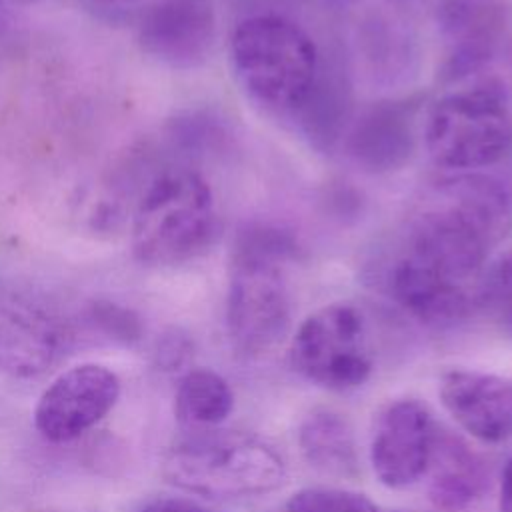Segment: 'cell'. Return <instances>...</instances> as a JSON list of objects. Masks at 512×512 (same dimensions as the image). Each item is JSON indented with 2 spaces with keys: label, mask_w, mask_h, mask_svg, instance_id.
<instances>
[{
  "label": "cell",
  "mask_w": 512,
  "mask_h": 512,
  "mask_svg": "<svg viewBox=\"0 0 512 512\" xmlns=\"http://www.w3.org/2000/svg\"><path fill=\"white\" fill-rule=\"evenodd\" d=\"M500 512H512V458L506 462L502 472V484H500Z\"/></svg>",
  "instance_id": "ffe728a7"
},
{
  "label": "cell",
  "mask_w": 512,
  "mask_h": 512,
  "mask_svg": "<svg viewBox=\"0 0 512 512\" xmlns=\"http://www.w3.org/2000/svg\"><path fill=\"white\" fill-rule=\"evenodd\" d=\"M440 400L450 416L482 442L512 438V380L478 372L450 370L440 378Z\"/></svg>",
  "instance_id": "7c38bea8"
},
{
  "label": "cell",
  "mask_w": 512,
  "mask_h": 512,
  "mask_svg": "<svg viewBox=\"0 0 512 512\" xmlns=\"http://www.w3.org/2000/svg\"><path fill=\"white\" fill-rule=\"evenodd\" d=\"M64 344L58 320L26 294L0 284V372L14 378L44 374Z\"/></svg>",
  "instance_id": "30bf717a"
},
{
  "label": "cell",
  "mask_w": 512,
  "mask_h": 512,
  "mask_svg": "<svg viewBox=\"0 0 512 512\" xmlns=\"http://www.w3.org/2000/svg\"><path fill=\"white\" fill-rule=\"evenodd\" d=\"M512 230V198L484 172L434 182L408 216L388 268L390 298L428 326H452L484 306V284Z\"/></svg>",
  "instance_id": "6da1fadb"
},
{
  "label": "cell",
  "mask_w": 512,
  "mask_h": 512,
  "mask_svg": "<svg viewBox=\"0 0 512 512\" xmlns=\"http://www.w3.org/2000/svg\"><path fill=\"white\" fill-rule=\"evenodd\" d=\"M138 512H206V510L184 498H158L148 502Z\"/></svg>",
  "instance_id": "d6986e66"
},
{
  "label": "cell",
  "mask_w": 512,
  "mask_h": 512,
  "mask_svg": "<svg viewBox=\"0 0 512 512\" xmlns=\"http://www.w3.org/2000/svg\"><path fill=\"white\" fill-rule=\"evenodd\" d=\"M216 40V16L208 0H160L140 20L138 42L154 60L188 70L200 66Z\"/></svg>",
  "instance_id": "8fae6325"
},
{
  "label": "cell",
  "mask_w": 512,
  "mask_h": 512,
  "mask_svg": "<svg viewBox=\"0 0 512 512\" xmlns=\"http://www.w3.org/2000/svg\"><path fill=\"white\" fill-rule=\"evenodd\" d=\"M120 396L118 376L102 364H78L42 392L34 426L48 442H70L96 426Z\"/></svg>",
  "instance_id": "ba28073f"
},
{
  "label": "cell",
  "mask_w": 512,
  "mask_h": 512,
  "mask_svg": "<svg viewBox=\"0 0 512 512\" xmlns=\"http://www.w3.org/2000/svg\"><path fill=\"white\" fill-rule=\"evenodd\" d=\"M162 474L176 488L206 498H242L276 490L286 476L280 454L242 432H200L168 448Z\"/></svg>",
  "instance_id": "8992f818"
},
{
  "label": "cell",
  "mask_w": 512,
  "mask_h": 512,
  "mask_svg": "<svg viewBox=\"0 0 512 512\" xmlns=\"http://www.w3.org/2000/svg\"><path fill=\"white\" fill-rule=\"evenodd\" d=\"M482 308H488L502 330L512 338V248L492 260L484 284Z\"/></svg>",
  "instance_id": "e0dca14e"
},
{
  "label": "cell",
  "mask_w": 512,
  "mask_h": 512,
  "mask_svg": "<svg viewBox=\"0 0 512 512\" xmlns=\"http://www.w3.org/2000/svg\"><path fill=\"white\" fill-rule=\"evenodd\" d=\"M438 426L432 412L414 398L390 402L376 418L370 462L388 488H406L428 470Z\"/></svg>",
  "instance_id": "9c48e42d"
},
{
  "label": "cell",
  "mask_w": 512,
  "mask_h": 512,
  "mask_svg": "<svg viewBox=\"0 0 512 512\" xmlns=\"http://www.w3.org/2000/svg\"><path fill=\"white\" fill-rule=\"evenodd\" d=\"M92 320L112 338L122 340V342H134L140 338L142 326L140 320L134 312L110 304V302H100L92 310Z\"/></svg>",
  "instance_id": "ac0fdd59"
},
{
  "label": "cell",
  "mask_w": 512,
  "mask_h": 512,
  "mask_svg": "<svg viewBox=\"0 0 512 512\" xmlns=\"http://www.w3.org/2000/svg\"><path fill=\"white\" fill-rule=\"evenodd\" d=\"M290 364L300 376L328 390L364 384L374 352L362 310L350 302H332L312 312L292 338Z\"/></svg>",
  "instance_id": "52a82bcc"
},
{
  "label": "cell",
  "mask_w": 512,
  "mask_h": 512,
  "mask_svg": "<svg viewBox=\"0 0 512 512\" xmlns=\"http://www.w3.org/2000/svg\"><path fill=\"white\" fill-rule=\"evenodd\" d=\"M288 512H378V508L360 492L314 486L294 492L288 500Z\"/></svg>",
  "instance_id": "2e32d148"
},
{
  "label": "cell",
  "mask_w": 512,
  "mask_h": 512,
  "mask_svg": "<svg viewBox=\"0 0 512 512\" xmlns=\"http://www.w3.org/2000/svg\"><path fill=\"white\" fill-rule=\"evenodd\" d=\"M428 158L450 174L480 172L512 148L508 90L494 82H462L442 92L422 126Z\"/></svg>",
  "instance_id": "5b68a950"
},
{
  "label": "cell",
  "mask_w": 512,
  "mask_h": 512,
  "mask_svg": "<svg viewBox=\"0 0 512 512\" xmlns=\"http://www.w3.org/2000/svg\"><path fill=\"white\" fill-rule=\"evenodd\" d=\"M130 232L132 254L144 266L168 268L196 260L218 236L210 184L192 168L162 170L142 192Z\"/></svg>",
  "instance_id": "3957f363"
},
{
  "label": "cell",
  "mask_w": 512,
  "mask_h": 512,
  "mask_svg": "<svg viewBox=\"0 0 512 512\" xmlns=\"http://www.w3.org/2000/svg\"><path fill=\"white\" fill-rule=\"evenodd\" d=\"M228 56L240 90L272 112L304 106L318 82L316 42L282 14L262 12L242 18L230 34Z\"/></svg>",
  "instance_id": "7a4b0ae2"
},
{
  "label": "cell",
  "mask_w": 512,
  "mask_h": 512,
  "mask_svg": "<svg viewBox=\"0 0 512 512\" xmlns=\"http://www.w3.org/2000/svg\"><path fill=\"white\" fill-rule=\"evenodd\" d=\"M288 244L270 232H244L232 252L226 326L246 358L272 352L288 334L292 298L286 276Z\"/></svg>",
  "instance_id": "277c9868"
},
{
  "label": "cell",
  "mask_w": 512,
  "mask_h": 512,
  "mask_svg": "<svg viewBox=\"0 0 512 512\" xmlns=\"http://www.w3.org/2000/svg\"><path fill=\"white\" fill-rule=\"evenodd\" d=\"M98 4H114V6H122V4H134V2H142V0H94Z\"/></svg>",
  "instance_id": "44dd1931"
},
{
  "label": "cell",
  "mask_w": 512,
  "mask_h": 512,
  "mask_svg": "<svg viewBox=\"0 0 512 512\" xmlns=\"http://www.w3.org/2000/svg\"><path fill=\"white\" fill-rule=\"evenodd\" d=\"M234 406L228 382L214 370H188L176 388V418L192 428H210L224 422Z\"/></svg>",
  "instance_id": "9a60e30c"
},
{
  "label": "cell",
  "mask_w": 512,
  "mask_h": 512,
  "mask_svg": "<svg viewBox=\"0 0 512 512\" xmlns=\"http://www.w3.org/2000/svg\"><path fill=\"white\" fill-rule=\"evenodd\" d=\"M428 470L430 502L444 512L468 508L482 498L488 488L490 474L484 460L450 432H436Z\"/></svg>",
  "instance_id": "4fadbf2b"
},
{
  "label": "cell",
  "mask_w": 512,
  "mask_h": 512,
  "mask_svg": "<svg viewBox=\"0 0 512 512\" xmlns=\"http://www.w3.org/2000/svg\"><path fill=\"white\" fill-rule=\"evenodd\" d=\"M304 460L318 472L350 478L358 472L356 436L350 422L332 410L310 412L298 430Z\"/></svg>",
  "instance_id": "5bb4252c"
}]
</instances>
